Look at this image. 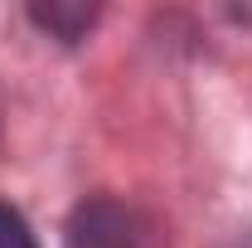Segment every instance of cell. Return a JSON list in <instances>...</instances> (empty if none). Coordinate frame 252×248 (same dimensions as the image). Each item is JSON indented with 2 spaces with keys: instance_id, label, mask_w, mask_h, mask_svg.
<instances>
[{
  "instance_id": "cell-1",
  "label": "cell",
  "mask_w": 252,
  "mask_h": 248,
  "mask_svg": "<svg viewBox=\"0 0 252 248\" xmlns=\"http://www.w3.org/2000/svg\"><path fill=\"white\" fill-rule=\"evenodd\" d=\"M68 248H160V229L117 200H88L68 224Z\"/></svg>"
},
{
  "instance_id": "cell-2",
  "label": "cell",
  "mask_w": 252,
  "mask_h": 248,
  "mask_svg": "<svg viewBox=\"0 0 252 248\" xmlns=\"http://www.w3.org/2000/svg\"><path fill=\"white\" fill-rule=\"evenodd\" d=\"M93 20H97V10H88V5H34V25L54 30L59 39H68V44L83 39Z\"/></svg>"
},
{
  "instance_id": "cell-3",
  "label": "cell",
  "mask_w": 252,
  "mask_h": 248,
  "mask_svg": "<svg viewBox=\"0 0 252 248\" xmlns=\"http://www.w3.org/2000/svg\"><path fill=\"white\" fill-rule=\"evenodd\" d=\"M0 248H39L30 234V224L15 214L10 205H0Z\"/></svg>"
}]
</instances>
